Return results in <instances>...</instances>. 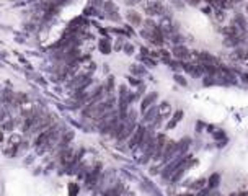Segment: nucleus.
I'll return each instance as SVG.
<instances>
[{
	"instance_id": "obj_1",
	"label": "nucleus",
	"mask_w": 248,
	"mask_h": 196,
	"mask_svg": "<svg viewBox=\"0 0 248 196\" xmlns=\"http://www.w3.org/2000/svg\"><path fill=\"white\" fill-rule=\"evenodd\" d=\"M142 134H144V129H139V131H137L136 136L132 137V141H131V146H136V144L142 139Z\"/></svg>"
},
{
	"instance_id": "obj_4",
	"label": "nucleus",
	"mask_w": 248,
	"mask_h": 196,
	"mask_svg": "<svg viewBox=\"0 0 248 196\" xmlns=\"http://www.w3.org/2000/svg\"><path fill=\"white\" fill-rule=\"evenodd\" d=\"M0 139H2V134H0Z\"/></svg>"
},
{
	"instance_id": "obj_3",
	"label": "nucleus",
	"mask_w": 248,
	"mask_h": 196,
	"mask_svg": "<svg viewBox=\"0 0 248 196\" xmlns=\"http://www.w3.org/2000/svg\"><path fill=\"white\" fill-rule=\"evenodd\" d=\"M77 191H78V188H77L75 185H72V186H70V196H75Z\"/></svg>"
},
{
	"instance_id": "obj_2",
	"label": "nucleus",
	"mask_w": 248,
	"mask_h": 196,
	"mask_svg": "<svg viewBox=\"0 0 248 196\" xmlns=\"http://www.w3.org/2000/svg\"><path fill=\"white\" fill-rule=\"evenodd\" d=\"M176 56H178V57H188V51L178 48V49H176Z\"/></svg>"
}]
</instances>
